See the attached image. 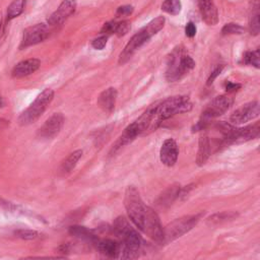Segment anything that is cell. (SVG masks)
Instances as JSON below:
<instances>
[{
	"mask_svg": "<svg viewBox=\"0 0 260 260\" xmlns=\"http://www.w3.org/2000/svg\"><path fill=\"white\" fill-rule=\"evenodd\" d=\"M181 0H165L161 4V10L171 15H178L181 12Z\"/></svg>",
	"mask_w": 260,
	"mask_h": 260,
	"instance_id": "obj_26",
	"label": "cell"
},
{
	"mask_svg": "<svg viewBox=\"0 0 260 260\" xmlns=\"http://www.w3.org/2000/svg\"><path fill=\"white\" fill-rule=\"evenodd\" d=\"M237 213L233 212V211H223V212H219V213H215L213 215H211L210 217H208L207 219V223L210 225H215V224H220L222 222H226L229 220L235 219L237 217Z\"/></svg>",
	"mask_w": 260,
	"mask_h": 260,
	"instance_id": "obj_25",
	"label": "cell"
},
{
	"mask_svg": "<svg viewBox=\"0 0 260 260\" xmlns=\"http://www.w3.org/2000/svg\"><path fill=\"white\" fill-rule=\"evenodd\" d=\"M211 154V142L208 136L203 135L199 139L198 151L196 156V162L198 166H203Z\"/></svg>",
	"mask_w": 260,
	"mask_h": 260,
	"instance_id": "obj_20",
	"label": "cell"
},
{
	"mask_svg": "<svg viewBox=\"0 0 260 260\" xmlns=\"http://www.w3.org/2000/svg\"><path fill=\"white\" fill-rule=\"evenodd\" d=\"M77 0H63L59 7L49 16L48 24L56 26L63 23L71 14L74 13Z\"/></svg>",
	"mask_w": 260,
	"mask_h": 260,
	"instance_id": "obj_12",
	"label": "cell"
},
{
	"mask_svg": "<svg viewBox=\"0 0 260 260\" xmlns=\"http://www.w3.org/2000/svg\"><path fill=\"white\" fill-rule=\"evenodd\" d=\"M96 248L103 255L116 258L121 253V245L111 239H103L96 242Z\"/></svg>",
	"mask_w": 260,
	"mask_h": 260,
	"instance_id": "obj_18",
	"label": "cell"
},
{
	"mask_svg": "<svg viewBox=\"0 0 260 260\" xmlns=\"http://www.w3.org/2000/svg\"><path fill=\"white\" fill-rule=\"evenodd\" d=\"M244 62L249 65H253L256 68L260 67V53L259 50L248 51L244 54Z\"/></svg>",
	"mask_w": 260,
	"mask_h": 260,
	"instance_id": "obj_27",
	"label": "cell"
},
{
	"mask_svg": "<svg viewBox=\"0 0 260 260\" xmlns=\"http://www.w3.org/2000/svg\"><path fill=\"white\" fill-rule=\"evenodd\" d=\"M124 205L131 221L141 232L157 243H162L164 228L160 224L157 213L147 206L141 199L138 190L134 186L126 189Z\"/></svg>",
	"mask_w": 260,
	"mask_h": 260,
	"instance_id": "obj_1",
	"label": "cell"
},
{
	"mask_svg": "<svg viewBox=\"0 0 260 260\" xmlns=\"http://www.w3.org/2000/svg\"><path fill=\"white\" fill-rule=\"evenodd\" d=\"M130 28H131V22L129 20H122L116 23L114 34L118 37H123L130 30Z\"/></svg>",
	"mask_w": 260,
	"mask_h": 260,
	"instance_id": "obj_30",
	"label": "cell"
},
{
	"mask_svg": "<svg viewBox=\"0 0 260 260\" xmlns=\"http://www.w3.org/2000/svg\"><path fill=\"white\" fill-rule=\"evenodd\" d=\"M178 155L179 149L177 142L173 138L166 139L162 142L159 150L160 161L167 167H173L178 159Z\"/></svg>",
	"mask_w": 260,
	"mask_h": 260,
	"instance_id": "obj_13",
	"label": "cell"
},
{
	"mask_svg": "<svg viewBox=\"0 0 260 260\" xmlns=\"http://www.w3.org/2000/svg\"><path fill=\"white\" fill-rule=\"evenodd\" d=\"M181 186L179 184H174L172 186H170L158 198L157 200V204L160 207H167L169 205H171L174 200L179 197L180 191H181Z\"/></svg>",
	"mask_w": 260,
	"mask_h": 260,
	"instance_id": "obj_21",
	"label": "cell"
},
{
	"mask_svg": "<svg viewBox=\"0 0 260 260\" xmlns=\"http://www.w3.org/2000/svg\"><path fill=\"white\" fill-rule=\"evenodd\" d=\"M64 124V116L62 113H54L49 117L43 126L38 130L37 136L42 139H52L57 136Z\"/></svg>",
	"mask_w": 260,
	"mask_h": 260,
	"instance_id": "obj_11",
	"label": "cell"
},
{
	"mask_svg": "<svg viewBox=\"0 0 260 260\" xmlns=\"http://www.w3.org/2000/svg\"><path fill=\"white\" fill-rule=\"evenodd\" d=\"M116 21H108L106 23H104L102 29H101V34L105 35V36H109L114 34L115 31V27H116Z\"/></svg>",
	"mask_w": 260,
	"mask_h": 260,
	"instance_id": "obj_33",
	"label": "cell"
},
{
	"mask_svg": "<svg viewBox=\"0 0 260 260\" xmlns=\"http://www.w3.org/2000/svg\"><path fill=\"white\" fill-rule=\"evenodd\" d=\"M1 31H2V14L0 13V35H1Z\"/></svg>",
	"mask_w": 260,
	"mask_h": 260,
	"instance_id": "obj_38",
	"label": "cell"
},
{
	"mask_svg": "<svg viewBox=\"0 0 260 260\" xmlns=\"http://www.w3.org/2000/svg\"><path fill=\"white\" fill-rule=\"evenodd\" d=\"M233 105V99L228 95H218L212 100V102L203 111L200 120L193 127V131L203 130L207 127L210 120L225 113Z\"/></svg>",
	"mask_w": 260,
	"mask_h": 260,
	"instance_id": "obj_7",
	"label": "cell"
},
{
	"mask_svg": "<svg viewBox=\"0 0 260 260\" xmlns=\"http://www.w3.org/2000/svg\"><path fill=\"white\" fill-rule=\"evenodd\" d=\"M260 133V123L256 122L252 125H248L243 128H235L232 135V143H243L249 140L255 139L259 136Z\"/></svg>",
	"mask_w": 260,
	"mask_h": 260,
	"instance_id": "obj_14",
	"label": "cell"
},
{
	"mask_svg": "<svg viewBox=\"0 0 260 260\" xmlns=\"http://www.w3.org/2000/svg\"><path fill=\"white\" fill-rule=\"evenodd\" d=\"M113 231L123 243V247H121L122 258L132 259L138 257V252L141 247V238L124 216H119L115 219Z\"/></svg>",
	"mask_w": 260,
	"mask_h": 260,
	"instance_id": "obj_3",
	"label": "cell"
},
{
	"mask_svg": "<svg viewBox=\"0 0 260 260\" xmlns=\"http://www.w3.org/2000/svg\"><path fill=\"white\" fill-rule=\"evenodd\" d=\"M249 31L253 36H257L260 31L259 20V0L250 1V16H249Z\"/></svg>",
	"mask_w": 260,
	"mask_h": 260,
	"instance_id": "obj_19",
	"label": "cell"
},
{
	"mask_svg": "<svg viewBox=\"0 0 260 260\" xmlns=\"http://www.w3.org/2000/svg\"><path fill=\"white\" fill-rule=\"evenodd\" d=\"M165 21L166 19L164 16H157L139 29L130 39L124 50L121 52L118 60L119 64H125L141 46H143L151 37H153L164 27Z\"/></svg>",
	"mask_w": 260,
	"mask_h": 260,
	"instance_id": "obj_4",
	"label": "cell"
},
{
	"mask_svg": "<svg viewBox=\"0 0 260 260\" xmlns=\"http://www.w3.org/2000/svg\"><path fill=\"white\" fill-rule=\"evenodd\" d=\"M82 156V150L81 149H76L73 152H71L61 164L59 168V173L61 175H67L69 174L77 165V161L80 159Z\"/></svg>",
	"mask_w": 260,
	"mask_h": 260,
	"instance_id": "obj_22",
	"label": "cell"
},
{
	"mask_svg": "<svg viewBox=\"0 0 260 260\" xmlns=\"http://www.w3.org/2000/svg\"><path fill=\"white\" fill-rule=\"evenodd\" d=\"M117 100V90L115 87H109L102 91L98 98V105L105 113H112L115 109Z\"/></svg>",
	"mask_w": 260,
	"mask_h": 260,
	"instance_id": "obj_17",
	"label": "cell"
},
{
	"mask_svg": "<svg viewBox=\"0 0 260 260\" xmlns=\"http://www.w3.org/2000/svg\"><path fill=\"white\" fill-rule=\"evenodd\" d=\"M8 125H9V121L5 119H0V131L4 130L6 127H8Z\"/></svg>",
	"mask_w": 260,
	"mask_h": 260,
	"instance_id": "obj_37",
	"label": "cell"
},
{
	"mask_svg": "<svg viewBox=\"0 0 260 260\" xmlns=\"http://www.w3.org/2000/svg\"><path fill=\"white\" fill-rule=\"evenodd\" d=\"M245 28L238 24V23H234V22H230L223 25V27L221 28V32L222 35H239L244 32Z\"/></svg>",
	"mask_w": 260,
	"mask_h": 260,
	"instance_id": "obj_28",
	"label": "cell"
},
{
	"mask_svg": "<svg viewBox=\"0 0 260 260\" xmlns=\"http://www.w3.org/2000/svg\"><path fill=\"white\" fill-rule=\"evenodd\" d=\"M54 99V91L51 88H45L35 101L19 115L17 122L20 126H27L36 122L46 111Z\"/></svg>",
	"mask_w": 260,
	"mask_h": 260,
	"instance_id": "obj_6",
	"label": "cell"
},
{
	"mask_svg": "<svg viewBox=\"0 0 260 260\" xmlns=\"http://www.w3.org/2000/svg\"><path fill=\"white\" fill-rule=\"evenodd\" d=\"M2 107H4V102H3L2 98H0V108H2Z\"/></svg>",
	"mask_w": 260,
	"mask_h": 260,
	"instance_id": "obj_39",
	"label": "cell"
},
{
	"mask_svg": "<svg viewBox=\"0 0 260 260\" xmlns=\"http://www.w3.org/2000/svg\"><path fill=\"white\" fill-rule=\"evenodd\" d=\"M195 67V61L185 53L182 46L176 47L168 57L166 78L170 82L182 79Z\"/></svg>",
	"mask_w": 260,
	"mask_h": 260,
	"instance_id": "obj_5",
	"label": "cell"
},
{
	"mask_svg": "<svg viewBox=\"0 0 260 260\" xmlns=\"http://www.w3.org/2000/svg\"><path fill=\"white\" fill-rule=\"evenodd\" d=\"M222 68H223V65H219V66H217V67L210 73V75H209V77H208V79H207V84H208V85L211 84V83L213 82V80L220 74V72L222 71Z\"/></svg>",
	"mask_w": 260,
	"mask_h": 260,
	"instance_id": "obj_35",
	"label": "cell"
},
{
	"mask_svg": "<svg viewBox=\"0 0 260 260\" xmlns=\"http://www.w3.org/2000/svg\"><path fill=\"white\" fill-rule=\"evenodd\" d=\"M41 65V61L37 58H29L18 62L12 69L11 75L14 78H22L36 72Z\"/></svg>",
	"mask_w": 260,
	"mask_h": 260,
	"instance_id": "obj_15",
	"label": "cell"
},
{
	"mask_svg": "<svg viewBox=\"0 0 260 260\" xmlns=\"http://www.w3.org/2000/svg\"><path fill=\"white\" fill-rule=\"evenodd\" d=\"M69 234L71 236H74L81 240H86V241L95 240V236L92 234V232L89 231L88 229H86L85 226L72 225L69 228Z\"/></svg>",
	"mask_w": 260,
	"mask_h": 260,
	"instance_id": "obj_24",
	"label": "cell"
},
{
	"mask_svg": "<svg viewBox=\"0 0 260 260\" xmlns=\"http://www.w3.org/2000/svg\"><path fill=\"white\" fill-rule=\"evenodd\" d=\"M25 2L26 0H13L10 5L7 8V15H6V19L7 21H10L11 19L19 16L25 6Z\"/></svg>",
	"mask_w": 260,
	"mask_h": 260,
	"instance_id": "obj_23",
	"label": "cell"
},
{
	"mask_svg": "<svg viewBox=\"0 0 260 260\" xmlns=\"http://www.w3.org/2000/svg\"><path fill=\"white\" fill-rule=\"evenodd\" d=\"M134 8L132 5H122L116 10V17H124L128 16L133 12Z\"/></svg>",
	"mask_w": 260,
	"mask_h": 260,
	"instance_id": "obj_32",
	"label": "cell"
},
{
	"mask_svg": "<svg viewBox=\"0 0 260 260\" xmlns=\"http://www.w3.org/2000/svg\"><path fill=\"white\" fill-rule=\"evenodd\" d=\"M240 87H241V84H239V83H234V82H231V81H229V82L225 83V89H226V91H229V92L238 90Z\"/></svg>",
	"mask_w": 260,
	"mask_h": 260,
	"instance_id": "obj_36",
	"label": "cell"
},
{
	"mask_svg": "<svg viewBox=\"0 0 260 260\" xmlns=\"http://www.w3.org/2000/svg\"><path fill=\"white\" fill-rule=\"evenodd\" d=\"M197 3L203 21L208 25H215L218 21V12L213 0H197Z\"/></svg>",
	"mask_w": 260,
	"mask_h": 260,
	"instance_id": "obj_16",
	"label": "cell"
},
{
	"mask_svg": "<svg viewBox=\"0 0 260 260\" xmlns=\"http://www.w3.org/2000/svg\"><path fill=\"white\" fill-rule=\"evenodd\" d=\"M192 109V104L186 95H175L165 101L152 105L151 125L155 131L162 121L173 117L176 114L186 113Z\"/></svg>",
	"mask_w": 260,
	"mask_h": 260,
	"instance_id": "obj_2",
	"label": "cell"
},
{
	"mask_svg": "<svg viewBox=\"0 0 260 260\" xmlns=\"http://www.w3.org/2000/svg\"><path fill=\"white\" fill-rule=\"evenodd\" d=\"M259 116V103L257 101L249 102L238 108L230 117V121L234 125L247 123Z\"/></svg>",
	"mask_w": 260,
	"mask_h": 260,
	"instance_id": "obj_10",
	"label": "cell"
},
{
	"mask_svg": "<svg viewBox=\"0 0 260 260\" xmlns=\"http://www.w3.org/2000/svg\"><path fill=\"white\" fill-rule=\"evenodd\" d=\"M49 34V29L47 24L45 23H37L26 27L23 30L22 39L19 45V49H25L27 47L37 45L43 42Z\"/></svg>",
	"mask_w": 260,
	"mask_h": 260,
	"instance_id": "obj_9",
	"label": "cell"
},
{
	"mask_svg": "<svg viewBox=\"0 0 260 260\" xmlns=\"http://www.w3.org/2000/svg\"><path fill=\"white\" fill-rule=\"evenodd\" d=\"M202 214H194V215H185L183 217L177 218L171 223H169L164 229V238L162 243H169L172 242L180 237H182L184 234L188 233L190 230H192L197 222L200 220Z\"/></svg>",
	"mask_w": 260,
	"mask_h": 260,
	"instance_id": "obj_8",
	"label": "cell"
},
{
	"mask_svg": "<svg viewBox=\"0 0 260 260\" xmlns=\"http://www.w3.org/2000/svg\"><path fill=\"white\" fill-rule=\"evenodd\" d=\"M108 43V36L102 35L91 41V47L95 50H103Z\"/></svg>",
	"mask_w": 260,
	"mask_h": 260,
	"instance_id": "obj_31",
	"label": "cell"
},
{
	"mask_svg": "<svg viewBox=\"0 0 260 260\" xmlns=\"http://www.w3.org/2000/svg\"><path fill=\"white\" fill-rule=\"evenodd\" d=\"M185 34L188 38H193L196 35V25L192 21L187 22L185 26Z\"/></svg>",
	"mask_w": 260,
	"mask_h": 260,
	"instance_id": "obj_34",
	"label": "cell"
},
{
	"mask_svg": "<svg viewBox=\"0 0 260 260\" xmlns=\"http://www.w3.org/2000/svg\"><path fill=\"white\" fill-rule=\"evenodd\" d=\"M14 235L17 238H20L22 240H35L39 237L38 232L32 231V230H24V229L14 231Z\"/></svg>",
	"mask_w": 260,
	"mask_h": 260,
	"instance_id": "obj_29",
	"label": "cell"
}]
</instances>
